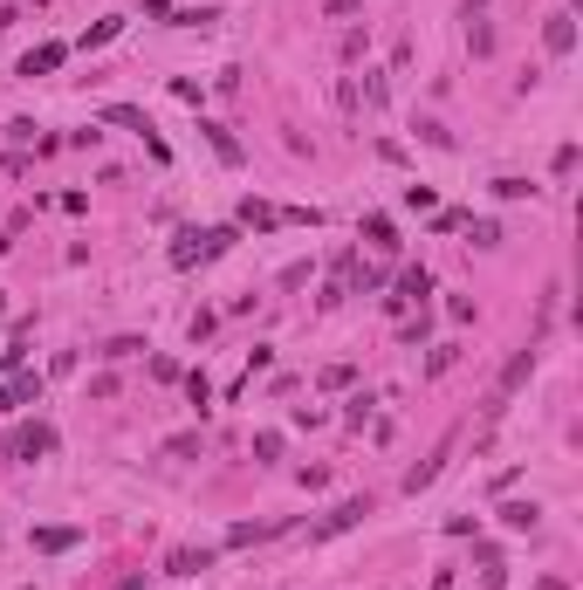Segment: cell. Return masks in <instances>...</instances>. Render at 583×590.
Listing matches in <instances>:
<instances>
[{"instance_id":"cell-14","label":"cell","mask_w":583,"mask_h":590,"mask_svg":"<svg viewBox=\"0 0 583 590\" xmlns=\"http://www.w3.org/2000/svg\"><path fill=\"white\" fill-rule=\"evenodd\" d=\"M104 117H110V124H124V131H138V138L152 131V124H144V110H131V103H110Z\"/></svg>"},{"instance_id":"cell-5","label":"cell","mask_w":583,"mask_h":590,"mask_svg":"<svg viewBox=\"0 0 583 590\" xmlns=\"http://www.w3.org/2000/svg\"><path fill=\"white\" fill-rule=\"evenodd\" d=\"M446 453H453V433H446L440 447H432V460H419L412 474H405V495H419V487H432V481H440V467H446Z\"/></svg>"},{"instance_id":"cell-22","label":"cell","mask_w":583,"mask_h":590,"mask_svg":"<svg viewBox=\"0 0 583 590\" xmlns=\"http://www.w3.org/2000/svg\"><path fill=\"white\" fill-rule=\"evenodd\" d=\"M254 460H282V433H254Z\"/></svg>"},{"instance_id":"cell-11","label":"cell","mask_w":583,"mask_h":590,"mask_svg":"<svg viewBox=\"0 0 583 590\" xmlns=\"http://www.w3.org/2000/svg\"><path fill=\"white\" fill-rule=\"evenodd\" d=\"M185 398H193V412H213V385H206V371H185Z\"/></svg>"},{"instance_id":"cell-24","label":"cell","mask_w":583,"mask_h":590,"mask_svg":"<svg viewBox=\"0 0 583 590\" xmlns=\"http://www.w3.org/2000/svg\"><path fill=\"white\" fill-rule=\"evenodd\" d=\"M419 138H426V144H432V152H453V138H446V131H440V124H432V117H426V124H419Z\"/></svg>"},{"instance_id":"cell-3","label":"cell","mask_w":583,"mask_h":590,"mask_svg":"<svg viewBox=\"0 0 583 590\" xmlns=\"http://www.w3.org/2000/svg\"><path fill=\"white\" fill-rule=\"evenodd\" d=\"M7 453H15V460H42V453H55V426L28 419V426L15 433V439H7Z\"/></svg>"},{"instance_id":"cell-9","label":"cell","mask_w":583,"mask_h":590,"mask_svg":"<svg viewBox=\"0 0 583 590\" xmlns=\"http://www.w3.org/2000/svg\"><path fill=\"white\" fill-rule=\"evenodd\" d=\"M542 48H549V55H569V48H577V21H569V15H549V28H542Z\"/></svg>"},{"instance_id":"cell-19","label":"cell","mask_w":583,"mask_h":590,"mask_svg":"<svg viewBox=\"0 0 583 590\" xmlns=\"http://www.w3.org/2000/svg\"><path fill=\"white\" fill-rule=\"evenodd\" d=\"M453 358H460V343H440V350H432V358H426V378H440V371H453Z\"/></svg>"},{"instance_id":"cell-12","label":"cell","mask_w":583,"mask_h":590,"mask_svg":"<svg viewBox=\"0 0 583 590\" xmlns=\"http://www.w3.org/2000/svg\"><path fill=\"white\" fill-rule=\"evenodd\" d=\"M364 241H371V248H384V254L399 248V233H391V220H384V213H371V220H364Z\"/></svg>"},{"instance_id":"cell-20","label":"cell","mask_w":583,"mask_h":590,"mask_svg":"<svg viewBox=\"0 0 583 590\" xmlns=\"http://www.w3.org/2000/svg\"><path fill=\"white\" fill-rule=\"evenodd\" d=\"M467 233H474V248H501V227L494 220H467Z\"/></svg>"},{"instance_id":"cell-2","label":"cell","mask_w":583,"mask_h":590,"mask_svg":"<svg viewBox=\"0 0 583 590\" xmlns=\"http://www.w3.org/2000/svg\"><path fill=\"white\" fill-rule=\"evenodd\" d=\"M371 515V495H351V501H337V508L322 515L316 528H309V543H330V536H343V528H357Z\"/></svg>"},{"instance_id":"cell-1","label":"cell","mask_w":583,"mask_h":590,"mask_svg":"<svg viewBox=\"0 0 583 590\" xmlns=\"http://www.w3.org/2000/svg\"><path fill=\"white\" fill-rule=\"evenodd\" d=\"M233 248V227H185L179 241H172V268H200V261H220V254Z\"/></svg>"},{"instance_id":"cell-7","label":"cell","mask_w":583,"mask_h":590,"mask_svg":"<svg viewBox=\"0 0 583 590\" xmlns=\"http://www.w3.org/2000/svg\"><path fill=\"white\" fill-rule=\"evenodd\" d=\"M69 63V42H42L35 55H21V76H48V69Z\"/></svg>"},{"instance_id":"cell-6","label":"cell","mask_w":583,"mask_h":590,"mask_svg":"<svg viewBox=\"0 0 583 590\" xmlns=\"http://www.w3.org/2000/svg\"><path fill=\"white\" fill-rule=\"evenodd\" d=\"M28 398H42V378H21V371L0 378V412H15V405H28Z\"/></svg>"},{"instance_id":"cell-10","label":"cell","mask_w":583,"mask_h":590,"mask_svg":"<svg viewBox=\"0 0 583 590\" xmlns=\"http://www.w3.org/2000/svg\"><path fill=\"white\" fill-rule=\"evenodd\" d=\"M241 227H254V233H275V227H282V206H262V200H241Z\"/></svg>"},{"instance_id":"cell-15","label":"cell","mask_w":583,"mask_h":590,"mask_svg":"<svg viewBox=\"0 0 583 590\" xmlns=\"http://www.w3.org/2000/svg\"><path fill=\"white\" fill-rule=\"evenodd\" d=\"M536 515H542L536 501H508V508H501V522H508V528H536Z\"/></svg>"},{"instance_id":"cell-18","label":"cell","mask_w":583,"mask_h":590,"mask_svg":"<svg viewBox=\"0 0 583 590\" xmlns=\"http://www.w3.org/2000/svg\"><path fill=\"white\" fill-rule=\"evenodd\" d=\"M165 453H172V460H193V453H206V439L200 433H179V439H165Z\"/></svg>"},{"instance_id":"cell-4","label":"cell","mask_w":583,"mask_h":590,"mask_svg":"<svg viewBox=\"0 0 583 590\" xmlns=\"http://www.w3.org/2000/svg\"><path fill=\"white\" fill-rule=\"evenodd\" d=\"M529 378H536V350H515V358L501 364V385H494V398H508V391H522Z\"/></svg>"},{"instance_id":"cell-17","label":"cell","mask_w":583,"mask_h":590,"mask_svg":"<svg viewBox=\"0 0 583 590\" xmlns=\"http://www.w3.org/2000/svg\"><path fill=\"white\" fill-rule=\"evenodd\" d=\"M529 192H536V186H529V179H515V172H501V179H494V200H529Z\"/></svg>"},{"instance_id":"cell-16","label":"cell","mask_w":583,"mask_h":590,"mask_svg":"<svg viewBox=\"0 0 583 590\" xmlns=\"http://www.w3.org/2000/svg\"><path fill=\"white\" fill-rule=\"evenodd\" d=\"M117 34H124V15H110V21H96V28L83 34V48H104V42H117Z\"/></svg>"},{"instance_id":"cell-8","label":"cell","mask_w":583,"mask_h":590,"mask_svg":"<svg viewBox=\"0 0 583 590\" xmlns=\"http://www.w3.org/2000/svg\"><path fill=\"white\" fill-rule=\"evenodd\" d=\"M200 570H213V549H172L165 556V576H200Z\"/></svg>"},{"instance_id":"cell-23","label":"cell","mask_w":583,"mask_h":590,"mask_svg":"<svg viewBox=\"0 0 583 590\" xmlns=\"http://www.w3.org/2000/svg\"><path fill=\"white\" fill-rule=\"evenodd\" d=\"M138 350H144L138 337H110V343H104V358H138Z\"/></svg>"},{"instance_id":"cell-13","label":"cell","mask_w":583,"mask_h":590,"mask_svg":"<svg viewBox=\"0 0 583 590\" xmlns=\"http://www.w3.org/2000/svg\"><path fill=\"white\" fill-rule=\"evenodd\" d=\"M200 131H206V144L220 152V165H241V144H233V138H227L220 124H200Z\"/></svg>"},{"instance_id":"cell-21","label":"cell","mask_w":583,"mask_h":590,"mask_svg":"<svg viewBox=\"0 0 583 590\" xmlns=\"http://www.w3.org/2000/svg\"><path fill=\"white\" fill-rule=\"evenodd\" d=\"M76 543V528H42V536H35V549H69Z\"/></svg>"}]
</instances>
